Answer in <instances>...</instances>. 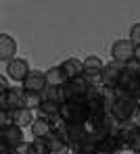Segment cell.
Masks as SVG:
<instances>
[{
  "label": "cell",
  "mask_w": 140,
  "mask_h": 154,
  "mask_svg": "<svg viewBox=\"0 0 140 154\" xmlns=\"http://www.w3.org/2000/svg\"><path fill=\"white\" fill-rule=\"evenodd\" d=\"M6 98H8V108L11 110H17V108H25V90L23 85H15L6 92Z\"/></svg>",
  "instance_id": "cell-13"
},
{
  "label": "cell",
  "mask_w": 140,
  "mask_h": 154,
  "mask_svg": "<svg viewBox=\"0 0 140 154\" xmlns=\"http://www.w3.org/2000/svg\"><path fill=\"white\" fill-rule=\"evenodd\" d=\"M130 42L134 46H140V23H134L130 29Z\"/></svg>",
  "instance_id": "cell-27"
},
{
  "label": "cell",
  "mask_w": 140,
  "mask_h": 154,
  "mask_svg": "<svg viewBox=\"0 0 140 154\" xmlns=\"http://www.w3.org/2000/svg\"><path fill=\"white\" fill-rule=\"evenodd\" d=\"M136 110H138V102L134 100V96L121 88H115V102L111 106V117H115L117 121H132Z\"/></svg>",
  "instance_id": "cell-1"
},
{
  "label": "cell",
  "mask_w": 140,
  "mask_h": 154,
  "mask_svg": "<svg viewBox=\"0 0 140 154\" xmlns=\"http://www.w3.org/2000/svg\"><path fill=\"white\" fill-rule=\"evenodd\" d=\"M134 58L140 63V46H136V52H134Z\"/></svg>",
  "instance_id": "cell-32"
},
{
  "label": "cell",
  "mask_w": 140,
  "mask_h": 154,
  "mask_svg": "<svg viewBox=\"0 0 140 154\" xmlns=\"http://www.w3.org/2000/svg\"><path fill=\"white\" fill-rule=\"evenodd\" d=\"M56 115H61V104H56V102L44 100L42 106L38 108V117H42V119H52Z\"/></svg>",
  "instance_id": "cell-20"
},
{
  "label": "cell",
  "mask_w": 140,
  "mask_h": 154,
  "mask_svg": "<svg viewBox=\"0 0 140 154\" xmlns=\"http://www.w3.org/2000/svg\"><path fill=\"white\" fill-rule=\"evenodd\" d=\"M117 88H121V90H126L128 94H136L140 90V79L138 77H134L132 73H128V71H123V75H121V79H119V85Z\"/></svg>",
  "instance_id": "cell-17"
},
{
  "label": "cell",
  "mask_w": 140,
  "mask_h": 154,
  "mask_svg": "<svg viewBox=\"0 0 140 154\" xmlns=\"http://www.w3.org/2000/svg\"><path fill=\"white\" fill-rule=\"evenodd\" d=\"M136 125H140V106H138V110H136V115H134V119H132Z\"/></svg>",
  "instance_id": "cell-31"
},
{
  "label": "cell",
  "mask_w": 140,
  "mask_h": 154,
  "mask_svg": "<svg viewBox=\"0 0 140 154\" xmlns=\"http://www.w3.org/2000/svg\"><path fill=\"white\" fill-rule=\"evenodd\" d=\"M61 67H63V71H65L67 79H75V77L84 75V60H80V58H75V56L63 60Z\"/></svg>",
  "instance_id": "cell-12"
},
{
  "label": "cell",
  "mask_w": 140,
  "mask_h": 154,
  "mask_svg": "<svg viewBox=\"0 0 140 154\" xmlns=\"http://www.w3.org/2000/svg\"><path fill=\"white\" fill-rule=\"evenodd\" d=\"M42 140L46 142V146H48L50 154H69V152H71V148H69V146L56 135L55 131H50V133H48L46 137H42Z\"/></svg>",
  "instance_id": "cell-14"
},
{
  "label": "cell",
  "mask_w": 140,
  "mask_h": 154,
  "mask_svg": "<svg viewBox=\"0 0 140 154\" xmlns=\"http://www.w3.org/2000/svg\"><path fill=\"white\" fill-rule=\"evenodd\" d=\"M13 121H15V125H19V127H31V123L36 121V117H33V110L31 108H17V110H13Z\"/></svg>",
  "instance_id": "cell-16"
},
{
  "label": "cell",
  "mask_w": 140,
  "mask_h": 154,
  "mask_svg": "<svg viewBox=\"0 0 140 154\" xmlns=\"http://www.w3.org/2000/svg\"><path fill=\"white\" fill-rule=\"evenodd\" d=\"M126 71H128V73H132L134 77H138V79H140V63L136 60V58H132L130 63H126Z\"/></svg>",
  "instance_id": "cell-26"
},
{
  "label": "cell",
  "mask_w": 140,
  "mask_h": 154,
  "mask_svg": "<svg viewBox=\"0 0 140 154\" xmlns=\"http://www.w3.org/2000/svg\"><path fill=\"white\" fill-rule=\"evenodd\" d=\"M123 71H126V65L123 63H117V60L107 63L105 69H103V73H100V83L107 85V88H117Z\"/></svg>",
  "instance_id": "cell-5"
},
{
  "label": "cell",
  "mask_w": 140,
  "mask_h": 154,
  "mask_svg": "<svg viewBox=\"0 0 140 154\" xmlns=\"http://www.w3.org/2000/svg\"><path fill=\"white\" fill-rule=\"evenodd\" d=\"M90 85H92V81H90L86 75H80V77H75V79H69V81L63 85L67 102H71V100H86V94H88Z\"/></svg>",
  "instance_id": "cell-4"
},
{
  "label": "cell",
  "mask_w": 140,
  "mask_h": 154,
  "mask_svg": "<svg viewBox=\"0 0 140 154\" xmlns=\"http://www.w3.org/2000/svg\"><path fill=\"white\" fill-rule=\"evenodd\" d=\"M11 88H13V85H8V79H6V75H0V94H6Z\"/></svg>",
  "instance_id": "cell-28"
},
{
  "label": "cell",
  "mask_w": 140,
  "mask_h": 154,
  "mask_svg": "<svg viewBox=\"0 0 140 154\" xmlns=\"http://www.w3.org/2000/svg\"><path fill=\"white\" fill-rule=\"evenodd\" d=\"M27 154H50V150L42 137H33L27 144Z\"/></svg>",
  "instance_id": "cell-22"
},
{
  "label": "cell",
  "mask_w": 140,
  "mask_h": 154,
  "mask_svg": "<svg viewBox=\"0 0 140 154\" xmlns=\"http://www.w3.org/2000/svg\"><path fill=\"white\" fill-rule=\"evenodd\" d=\"M27 144H29V142H23L21 146H17V148H15L17 154H27Z\"/></svg>",
  "instance_id": "cell-30"
},
{
  "label": "cell",
  "mask_w": 140,
  "mask_h": 154,
  "mask_svg": "<svg viewBox=\"0 0 140 154\" xmlns=\"http://www.w3.org/2000/svg\"><path fill=\"white\" fill-rule=\"evenodd\" d=\"M46 79H48V85H52V88H61V85H65L69 81L61 65H55V67L46 69Z\"/></svg>",
  "instance_id": "cell-15"
},
{
  "label": "cell",
  "mask_w": 140,
  "mask_h": 154,
  "mask_svg": "<svg viewBox=\"0 0 140 154\" xmlns=\"http://www.w3.org/2000/svg\"><path fill=\"white\" fill-rule=\"evenodd\" d=\"M31 135L33 137H46L52 129H50V123L46 121V119H42V117H36V121L31 123Z\"/></svg>",
  "instance_id": "cell-19"
},
{
  "label": "cell",
  "mask_w": 140,
  "mask_h": 154,
  "mask_svg": "<svg viewBox=\"0 0 140 154\" xmlns=\"http://www.w3.org/2000/svg\"><path fill=\"white\" fill-rule=\"evenodd\" d=\"M78 154H94V152H78Z\"/></svg>",
  "instance_id": "cell-35"
},
{
  "label": "cell",
  "mask_w": 140,
  "mask_h": 154,
  "mask_svg": "<svg viewBox=\"0 0 140 154\" xmlns=\"http://www.w3.org/2000/svg\"><path fill=\"white\" fill-rule=\"evenodd\" d=\"M11 125H15L13 121V110H0V131L8 129Z\"/></svg>",
  "instance_id": "cell-24"
},
{
  "label": "cell",
  "mask_w": 140,
  "mask_h": 154,
  "mask_svg": "<svg viewBox=\"0 0 140 154\" xmlns=\"http://www.w3.org/2000/svg\"><path fill=\"white\" fill-rule=\"evenodd\" d=\"M42 96H44V100H48V102H56V104H65V102H67L63 85H61V88H52V85H48V88L42 92Z\"/></svg>",
  "instance_id": "cell-18"
},
{
  "label": "cell",
  "mask_w": 140,
  "mask_h": 154,
  "mask_svg": "<svg viewBox=\"0 0 140 154\" xmlns=\"http://www.w3.org/2000/svg\"><path fill=\"white\" fill-rule=\"evenodd\" d=\"M61 117L69 125H86L88 123V102L71 100V102L61 104Z\"/></svg>",
  "instance_id": "cell-2"
},
{
  "label": "cell",
  "mask_w": 140,
  "mask_h": 154,
  "mask_svg": "<svg viewBox=\"0 0 140 154\" xmlns=\"http://www.w3.org/2000/svg\"><path fill=\"white\" fill-rule=\"evenodd\" d=\"M44 102V96H42V92H27L25 90V106L31 108V110H38L40 106Z\"/></svg>",
  "instance_id": "cell-21"
},
{
  "label": "cell",
  "mask_w": 140,
  "mask_h": 154,
  "mask_svg": "<svg viewBox=\"0 0 140 154\" xmlns=\"http://www.w3.org/2000/svg\"><path fill=\"white\" fill-rule=\"evenodd\" d=\"M15 54H17V42H15V38H11L8 33H0V63L6 67L13 58H17Z\"/></svg>",
  "instance_id": "cell-10"
},
{
  "label": "cell",
  "mask_w": 140,
  "mask_h": 154,
  "mask_svg": "<svg viewBox=\"0 0 140 154\" xmlns=\"http://www.w3.org/2000/svg\"><path fill=\"white\" fill-rule=\"evenodd\" d=\"M134 100H136V102H138V106H140V90L134 94Z\"/></svg>",
  "instance_id": "cell-34"
},
{
  "label": "cell",
  "mask_w": 140,
  "mask_h": 154,
  "mask_svg": "<svg viewBox=\"0 0 140 154\" xmlns=\"http://www.w3.org/2000/svg\"><path fill=\"white\" fill-rule=\"evenodd\" d=\"M23 90L27 92H44L48 88V79H46V71L42 69H31L29 75L25 77V81L21 83Z\"/></svg>",
  "instance_id": "cell-9"
},
{
  "label": "cell",
  "mask_w": 140,
  "mask_h": 154,
  "mask_svg": "<svg viewBox=\"0 0 140 154\" xmlns=\"http://www.w3.org/2000/svg\"><path fill=\"white\" fill-rule=\"evenodd\" d=\"M0 140H4L11 148L21 146V144L25 142V137H23V127H19V125H11L8 129H2V131H0Z\"/></svg>",
  "instance_id": "cell-11"
},
{
  "label": "cell",
  "mask_w": 140,
  "mask_h": 154,
  "mask_svg": "<svg viewBox=\"0 0 140 154\" xmlns=\"http://www.w3.org/2000/svg\"><path fill=\"white\" fill-rule=\"evenodd\" d=\"M136 154H140V152H136Z\"/></svg>",
  "instance_id": "cell-36"
},
{
  "label": "cell",
  "mask_w": 140,
  "mask_h": 154,
  "mask_svg": "<svg viewBox=\"0 0 140 154\" xmlns=\"http://www.w3.org/2000/svg\"><path fill=\"white\" fill-rule=\"evenodd\" d=\"M13 150H15V148H11L4 140H0V154H11Z\"/></svg>",
  "instance_id": "cell-29"
},
{
  "label": "cell",
  "mask_w": 140,
  "mask_h": 154,
  "mask_svg": "<svg viewBox=\"0 0 140 154\" xmlns=\"http://www.w3.org/2000/svg\"><path fill=\"white\" fill-rule=\"evenodd\" d=\"M4 75H8L13 81H17V83H23L25 81V77L29 75V71H31V67H29V63H27V58H13L6 67H4Z\"/></svg>",
  "instance_id": "cell-7"
},
{
  "label": "cell",
  "mask_w": 140,
  "mask_h": 154,
  "mask_svg": "<svg viewBox=\"0 0 140 154\" xmlns=\"http://www.w3.org/2000/svg\"><path fill=\"white\" fill-rule=\"evenodd\" d=\"M134 52H136V46L130 42V38H123V40H117V42H113L111 46V56L113 60H117V63H130L132 58H134Z\"/></svg>",
  "instance_id": "cell-6"
},
{
  "label": "cell",
  "mask_w": 140,
  "mask_h": 154,
  "mask_svg": "<svg viewBox=\"0 0 140 154\" xmlns=\"http://www.w3.org/2000/svg\"><path fill=\"white\" fill-rule=\"evenodd\" d=\"M119 154H136V152H132L130 148H123V150H121V152H119Z\"/></svg>",
  "instance_id": "cell-33"
},
{
  "label": "cell",
  "mask_w": 140,
  "mask_h": 154,
  "mask_svg": "<svg viewBox=\"0 0 140 154\" xmlns=\"http://www.w3.org/2000/svg\"><path fill=\"white\" fill-rule=\"evenodd\" d=\"M126 148H130L132 152H140V127L132 133V137L128 140V144H126Z\"/></svg>",
  "instance_id": "cell-25"
},
{
  "label": "cell",
  "mask_w": 140,
  "mask_h": 154,
  "mask_svg": "<svg viewBox=\"0 0 140 154\" xmlns=\"http://www.w3.org/2000/svg\"><path fill=\"white\" fill-rule=\"evenodd\" d=\"M86 133H88V127H86V125H69V123H67L56 135L71 148V152L78 154L80 152V146H82V140L86 137Z\"/></svg>",
  "instance_id": "cell-3"
},
{
  "label": "cell",
  "mask_w": 140,
  "mask_h": 154,
  "mask_svg": "<svg viewBox=\"0 0 140 154\" xmlns=\"http://www.w3.org/2000/svg\"><path fill=\"white\" fill-rule=\"evenodd\" d=\"M96 146H98V140L88 131L86 137L82 140V146H80V152H94L96 154Z\"/></svg>",
  "instance_id": "cell-23"
},
{
  "label": "cell",
  "mask_w": 140,
  "mask_h": 154,
  "mask_svg": "<svg viewBox=\"0 0 140 154\" xmlns=\"http://www.w3.org/2000/svg\"><path fill=\"white\" fill-rule=\"evenodd\" d=\"M103 69H105V63H103L100 56L90 54V56L84 58V75L88 77L92 83H100V73H103ZM100 85H103V83H100Z\"/></svg>",
  "instance_id": "cell-8"
}]
</instances>
